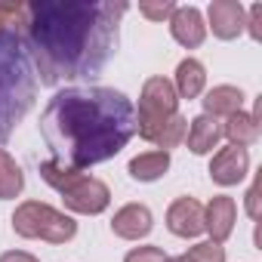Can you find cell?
I'll return each instance as SVG.
<instances>
[{
  "label": "cell",
  "instance_id": "cell-1",
  "mask_svg": "<svg viewBox=\"0 0 262 262\" xmlns=\"http://www.w3.org/2000/svg\"><path fill=\"white\" fill-rule=\"evenodd\" d=\"M126 0H34L25 4L19 34L40 83L96 80L117 53Z\"/></svg>",
  "mask_w": 262,
  "mask_h": 262
},
{
  "label": "cell",
  "instance_id": "cell-2",
  "mask_svg": "<svg viewBox=\"0 0 262 262\" xmlns=\"http://www.w3.org/2000/svg\"><path fill=\"white\" fill-rule=\"evenodd\" d=\"M40 136L56 164L80 173L126 148L136 136V108L111 86H65L40 114Z\"/></svg>",
  "mask_w": 262,
  "mask_h": 262
},
{
  "label": "cell",
  "instance_id": "cell-3",
  "mask_svg": "<svg viewBox=\"0 0 262 262\" xmlns=\"http://www.w3.org/2000/svg\"><path fill=\"white\" fill-rule=\"evenodd\" d=\"M37 99V74L19 28L0 31V145L25 120Z\"/></svg>",
  "mask_w": 262,
  "mask_h": 262
},
{
  "label": "cell",
  "instance_id": "cell-4",
  "mask_svg": "<svg viewBox=\"0 0 262 262\" xmlns=\"http://www.w3.org/2000/svg\"><path fill=\"white\" fill-rule=\"evenodd\" d=\"M40 179L56 188L65 201L68 210L74 213H86V216H96L102 210H108L111 204V191L102 179H93V176H83L77 170H68L56 161H43L40 164Z\"/></svg>",
  "mask_w": 262,
  "mask_h": 262
},
{
  "label": "cell",
  "instance_id": "cell-5",
  "mask_svg": "<svg viewBox=\"0 0 262 262\" xmlns=\"http://www.w3.org/2000/svg\"><path fill=\"white\" fill-rule=\"evenodd\" d=\"M13 228L19 237H40L50 244H68L77 234V222L65 213H59L50 204L25 201L13 213Z\"/></svg>",
  "mask_w": 262,
  "mask_h": 262
},
{
  "label": "cell",
  "instance_id": "cell-6",
  "mask_svg": "<svg viewBox=\"0 0 262 262\" xmlns=\"http://www.w3.org/2000/svg\"><path fill=\"white\" fill-rule=\"evenodd\" d=\"M179 114V96L167 77H148L139 96V114H136V133L145 142H155L161 126Z\"/></svg>",
  "mask_w": 262,
  "mask_h": 262
},
{
  "label": "cell",
  "instance_id": "cell-7",
  "mask_svg": "<svg viewBox=\"0 0 262 262\" xmlns=\"http://www.w3.org/2000/svg\"><path fill=\"white\" fill-rule=\"evenodd\" d=\"M250 173V155L247 148H237V145H228V148H219L213 155V164H210V179L216 185H237L244 176Z\"/></svg>",
  "mask_w": 262,
  "mask_h": 262
},
{
  "label": "cell",
  "instance_id": "cell-8",
  "mask_svg": "<svg viewBox=\"0 0 262 262\" xmlns=\"http://www.w3.org/2000/svg\"><path fill=\"white\" fill-rule=\"evenodd\" d=\"M210 28L219 40H234L237 34H244V25H247V10L237 4V0H213L210 10Z\"/></svg>",
  "mask_w": 262,
  "mask_h": 262
},
{
  "label": "cell",
  "instance_id": "cell-9",
  "mask_svg": "<svg viewBox=\"0 0 262 262\" xmlns=\"http://www.w3.org/2000/svg\"><path fill=\"white\" fill-rule=\"evenodd\" d=\"M167 228L176 237H198L204 231V207L194 198H176L167 210Z\"/></svg>",
  "mask_w": 262,
  "mask_h": 262
},
{
  "label": "cell",
  "instance_id": "cell-10",
  "mask_svg": "<svg viewBox=\"0 0 262 262\" xmlns=\"http://www.w3.org/2000/svg\"><path fill=\"white\" fill-rule=\"evenodd\" d=\"M170 34L176 43H182L185 50H194L204 43L207 37V25H204V16L198 7H176L173 16H170Z\"/></svg>",
  "mask_w": 262,
  "mask_h": 262
},
{
  "label": "cell",
  "instance_id": "cell-11",
  "mask_svg": "<svg viewBox=\"0 0 262 262\" xmlns=\"http://www.w3.org/2000/svg\"><path fill=\"white\" fill-rule=\"evenodd\" d=\"M234 219H237V207L228 194H216L207 210H204V231H210L213 244L228 241V234L234 231Z\"/></svg>",
  "mask_w": 262,
  "mask_h": 262
},
{
  "label": "cell",
  "instance_id": "cell-12",
  "mask_svg": "<svg viewBox=\"0 0 262 262\" xmlns=\"http://www.w3.org/2000/svg\"><path fill=\"white\" fill-rule=\"evenodd\" d=\"M151 225H155L151 222V210L145 204H126L111 219V231L117 237H123V241H139V237H145L151 231Z\"/></svg>",
  "mask_w": 262,
  "mask_h": 262
},
{
  "label": "cell",
  "instance_id": "cell-13",
  "mask_svg": "<svg viewBox=\"0 0 262 262\" xmlns=\"http://www.w3.org/2000/svg\"><path fill=\"white\" fill-rule=\"evenodd\" d=\"M185 139H188V148L194 155H210L222 139V123L216 117H210V114H201V117L191 120Z\"/></svg>",
  "mask_w": 262,
  "mask_h": 262
},
{
  "label": "cell",
  "instance_id": "cell-14",
  "mask_svg": "<svg viewBox=\"0 0 262 262\" xmlns=\"http://www.w3.org/2000/svg\"><path fill=\"white\" fill-rule=\"evenodd\" d=\"M222 136H228V142H231V145H237V148L253 145V142L259 139V105H256V111H253V114H244V111L231 114V117H228V123L222 126Z\"/></svg>",
  "mask_w": 262,
  "mask_h": 262
},
{
  "label": "cell",
  "instance_id": "cell-15",
  "mask_svg": "<svg viewBox=\"0 0 262 262\" xmlns=\"http://www.w3.org/2000/svg\"><path fill=\"white\" fill-rule=\"evenodd\" d=\"M241 105H244V93H241L237 86L222 83V86H213V90L207 93V99H204V114H210V117H231V114L241 111Z\"/></svg>",
  "mask_w": 262,
  "mask_h": 262
},
{
  "label": "cell",
  "instance_id": "cell-16",
  "mask_svg": "<svg viewBox=\"0 0 262 262\" xmlns=\"http://www.w3.org/2000/svg\"><path fill=\"white\" fill-rule=\"evenodd\" d=\"M204 83H207L204 65H201L198 59H182L179 68H176V86H173L176 96H182V99H198L201 90H204Z\"/></svg>",
  "mask_w": 262,
  "mask_h": 262
},
{
  "label": "cell",
  "instance_id": "cell-17",
  "mask_svg": "<svg viewBox=\"0 0 262 262\" xmlns=\"http://www.w3.org/2000/svg\"><path fill=\"white\" fill-rule=\"evenodd\" d=\"M170 170V151H145L129 161V176L136 182H155Z\"/></svg>",
  "mask_w": 262,
  "mask_h": 262
},
{
  "label": "cell",
  "instance_id": "cell-18",
  "mask_svg": "<svg viewBox=\"0 0 262 262\" xmlns=\"http://www.w3.org/2000/svg\"><path fill=\"white\" fill-rule=\"evenodd\" d=\"M25 188V176H22V167L13 161L10 151L0 148V201H10V198H19Z\"/></svg>",
  "mask_w": 262,
  "mask_h": 262
},
{
  "label": "cell",
  "instance_id": "cell-19",
  "mask_svg": "<svg viewBox=\"0 0 262 262\" xmlns=\"http://www.w3.org/2000/svg\"><path fill=\"white\" fill-rule=\"evenodd\" d=\"M185 133H188V120H185L182 114H173V117L161 126V133L155 136V145H158L161 151H170V148H176L179 142H185Z\"/></svg>",
  "mask_w": 262,
  "mask_h": 262
},
{
  "label": "cell",
  "instance_id": "cell-20",
  "mask_svg": "<svg viewBox=\"0 0 262 262\" xmlns=\"http://www.w3.org/2000/svg\"><path fill=\"white\" fill-rule=\"evenodd\" d=\"M188 259L191 262H225V250L222 244H213V241H201L188 250Z\"/></svg>",
  "mask_w": 262,
  "mask_h": 262
},
{
  "label": "cell",
  "instance_id": "cell-21",
  "mask_svg": "<svg viewBox=\"0 0 262 262\" xmlns=\"http://www.w3.org/2000/svg\"><path fill=\"white\" fill-rule=\"evenodd\" d=\"M173 10H176L173 0H161V4H139V13H142L145 19H151V22H164V19H170Z\"/></svg>",
  "mask_w": 262,
  "mask_h": 262
},
{
  "label": "cell",
  "instance_id": "cell-22",
  "mask_svg": "<svg viewBox=\"0 0 262 262\" xmlns=\"http://www.w3.org/2000/svg\"><path fill=\"white\" fill-rule=\"evenodd\" d=\"M164 250L161 247H136V250H129L123 262H164Z\"/></svg>",
  "mask_w": 262,
  "mask_h": 262
},
{
  "label": "cell",
  "instance_id": "cell-23",
  "mask_svg": "<svg viewBox=\"0 0 262 262\" xmlns=\"http://www.w3.org/2000/svg\"><path fill=\"white\" fill-rule=\"evenodd\" d=\"M259 22H262V7H259V4H253V7H250V19H247V25H244V28H250V34H253L256 40L262 37V28H259Z\"/></svg>",
  "mask_w": 262,
  "mask_h": 262
},
{
  "label": "cell",
  "instance_id": "cell-24",
  "mask_svg": "<svg viewBox=\"0 0 262 262\" xmlns=\"http://www.w3.org/2000/svg\"><path fill=\"white\" fill-rule=\"evenodd\" d=\"M247 213L250 219H259V182H253L247 191Z\"/></svg>",
  "mask_w": 262,
  "mask_h": 262
},
{
  "label": "cell",
  "instance_id": "cell-25",
  "mask_svg": "<svg viewBox=\"0 0 262 262\" xmlns=\"http://www.w3.org/2000/svg\"><path fill=\"white\" fill-rule=\"evenodd\" d=\"M0 262H40V259H34L31 253H22V250H10L0 256Z\"/></svg>",
  "mask_w": 262,
  "mask_h": 262
},
{
  "label": "cell",
  "instance_id": "cell-26",
  "mask_svg": "<svg viewBox=\"0 0 262 262\" xmlns=\"http://www.w3.org/2000/svg\"><path fill=\"white\" fill-rule=\"evenodd\" d=\"M164 262H191V259H188V253H182V256H167Z\"/></svg>",
  "mask_w": 262,
  "mask_h": 262
}]
</instances>
